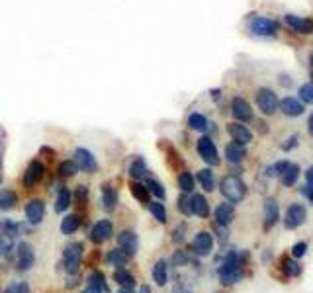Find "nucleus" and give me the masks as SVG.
I'll return each instance as SVG.
<instances>
[{
  "label": "nucleus",
  "instance_id": "c9c22d12",
  "mask_svg": "<svg viewBox=\"0 0 313 293\" xmlns=\"http://www.w3.org/2000/svg\"><path fill=\"white\" fill-rule=\"evenodd\" d=\"M147 174V164L143 159H135L131 164H129V176L133 178V180H141V178H145Z\"/></svg>",
  "mask_w": 313,
  "mask_h": 293
},
{
  "label": "nucleus",
  "instance_id": "b1692460",
  "mask_svg": "<svg viewBox=\"0 0 313 293\" xmlns=\"http://www.w3.org/2000/svg\"><path fill=\"white\" fill-rule=\"evenodd\" d=\"M82 225V219L78 215H67L65 219L61 221V233L63 234H73L80 229Z\"/></svg>",
  "mask_w": 313,
  "mask_h": 293
},
{
  "label": "nucleus",
  "instance_id": "9b49d317",
  "mask_svg": "<svg viewBox=\"0 0 313 293\" xmlns=\"http://www.w3.org/2000/svg\"><path fill=\"white\" fill-rule=\"evenodd\" d=\"M33 262H35V254H33L31 245L30 242H20V247H18V270L28 272V270H31Z\"/></svg>",
  "mask_w": 313,
  "mask_h": 293
},
{
  "label": "nucleus",
  "instance_id": "dca6fc26",
  "mask_svg": "<svg viewBox=\"0 0 313 293\" xmlns=\"http://www.w3.org/2000/svg\"><path fill=\"white\" fill-rule=\"evenodd\" d=\"M278 217H280V205L274 198H269L264 202V231H270L276 225Z\"/></svg>",
  "mask_w": 313,
  "mask_h": 293
},
{
  "label": "nucleus",
  "instance_id": "aec40b11",
  "mask_svg": "<svg viewBox=\"0 0 313 293\" xmlns=\"http://www.w3.org/2000/svg\"><path fill=\"white\" fill-rule=\"evenodd\" d=\"M233 219H235V207H233L231 202H225V204L215 207V223H217V225L229 227Z\"/></svg>",
  "mask_w": 313,
  "mask_h": 293
},
{
  "label": "nucleus",
  "instance_id": "f257e3e1",
  "mask_svg": "<svg viewBox=\"0 0 313 293\" xmlns=\"http://www.w3.org/2000/svg\"><path fill=\"white\" fill-rule=\"evenodd\" d=\"M247 254L243 252H237V250H231L227 252L225 260L219 264L217 268V274H219V279L223 285H231V283H237L241 276H243V262H245Z\"/></svg>",
  "mask_w": 313,
  "mask_h": 293
},
{
  "label": "nucleus",
  "instance_id": "8fccbe9b",
  "mask_svg": "<svg viewBox=\"0 0 313 293\" xmlns=\"http://www.w3.org/2000/svg\"><path fill=\"white\" fill-rule=\"evenodd\" d=\"M305 252H307V242H296L294 247H292V256L294 258H301V256H305Z\"/></svg>",
  "mask_w": 313,
  "mask_h": 293
},
{
  "label": "nucleus",
  "instance_id": "1a4fd4ad",
  "mask_svg": "<svg viewBox=\"0 0 313 293\" xmlns=\"http://www.w3.org/2000/svg\"><path fill=\"white\" fill-rule=\"evenodd\" d=\"M45 174V166L41 164L39 161H31L30 166L26 168V172H24V186L31 190V188H35L39 182H41V178Z\"/></svg>",
  "mask_w": 313,
  "mask_h": 293
},
{
  "label": "nucleus",
  "instance_id": "de8ad7c7",
  "mask_svg": "<svg viewBox=\"0 0 313 293\" xmlns=\"http://www.w3.org/2000/svg\"><path fill=\"white\" fill-rule=\"evenodd\" d=\"M4 293H30V285L26 281H14L4 289Z\"/></svg>",
  "mask_w": 313,
  "mask_h": 293
},
{
  "label": "nucleus",
  "instance_id": "a18cd8bd",
  "mask_svg": "<svg viewBox=\"0 0 313 293\" xmlns=\"http://www.w3.org/2000/svg\"><path fill=\"white\" fill-rule=\"evenodd\" d=\"M0 231L14 238L16 234L20 233V225H16V223H12V221H2V223H0Z\"/></svg>",
  "mask_w": 313,
  "mask_h": 293
},
{
  "label": "nucleus",
  "instance_id": "7ed1b4c3",
  "mask_svg": "<svg viewBox=\"0 0 313 293\" xmlns=\"http://www.w3.org/2000/svg\"><path fill=\"white\" fill-rule=\"evenodd\" d=\"M256 106L264 116H272L276 114V110H280V102L278 96L270 90V88H260L256 90Z\"/></svg>",
  "mask_w": 313,
  "mask_h": 293
},
{
  "label": "nucleus",
  "instance_id": "7c9ffc66",
  "mask_svg": "<svg viewBox=\"0 0 313 293\" xmlns=\"http://www.w3.org/2000/svg\"><path fill=\"white\" fill-rule=\"evenodd\" d=\"M188 125H190V129H194V131L204 133V131H208L211 123H209L202 114H190V117H188Z\"/></svg>",
  "mask_w": 313,
  "mask_h": 293
},
{
  "label": "nucleus",
  "instance_id": "c03bdc74",
  "mask_svg": "<svg viewBox=\"0 0 313 293\" xmlns=\"http://www.w3.org/2000/svg\"><path fill=\"white\" fill-rule=\"evenodd\" d=\"M288 166H290V162L288 161H278L274 162L272 166H270L269 170H266V174L269 176H282L286 170H288Z\"/></svg>",
  "mask_w": 313,
  "mask_h": 293
},
{
  "label": "nucleus",
  "instance_id": "72a5a7b5",
  "mask_svg": "<svg viewBox=\"0 0 313 293\" xmlns=\"http://www.w3.org/2000/svg\"><path fill=\"white\" fill-rule=\"evenodd\" d=\"M114 278L118 281L121 287H127V289H133L135 285V278L127 272V270H123V268H118L116 270V274H114Z\"/></svg>",
  "mask_w": 313,
  "mask_h": 293
},
{
  "label": "nucleus",
  "instance_id": "603ef678",
  "mask_svg": "<svg viewBox=\"0 0 313 293\" xmlns=\"http://www.w3.org/2000/svg\"><path fill=\"white\" fill-rule=\"evenodd\" d=\"M172 262H174V266H182V264L188 262V256H186L182 250H176L174 256H172Z\"/></svg>",
  "mask_w": 313,
  "mask_h": 293
},
{
  "label": "nucleus",
  "instance_id": "9d476101",
  "mask_svg": "<svg viewBox=\"0 0 313 293\" xmlns=\"http://www.w3.org/2000/svg\"><path fill=\"white\" fill-rule=\"evenodd\" d=\"M112 233H114L112 221L102 219L92 227V231H90V240H92L94 245H102V242H106V240L112 236Z\"/></svg>",
  "mask_w": 313,
  "mask_h": 293
},
{
  "label": "nucleus",
  "instance_id": "37998d69",
  "mask_svg": "<svg viewBox=\"0 0 313 293\" xmlns=\"http://www.w3.org/2000/svg\"><path fill=\"white\" fill-rule=\"evenodd\" d=\"M145 186L149 188V191H151V193H153V196H157L159 200H164L166 191H164V188H163V184H161V182H157V180H153V178H149Z\"/></svg>",
  "mask_w": 313,
  "mask_h": 293
},
{
  "label": "nucleus",
  "instance_id": "423d86ee",
  "mask_svg": "<svg viewBox=\"0 0 313 293\" xmlns=\"http://www.w3.org/2000/svg\"><path fill=\"white\" fill-rule=\"evenodd\" d=\"M307 217V211L301 204H292L286 209V215H284V227L288 231H294L303 225V221Z\"/></svg>",
  "mask_w": 313,
  "mask_h": 293
},
{
  "label": "nucleus",
  "instance_id": "bf43d9fd",
  "mask_svg": "<svg viewBox=\"0 0 313 293\" xmlns=\"http://www.w3.org/2000/svg\"><path fill=\"white\" fill-rule=\"evenodd\" d=\"M118 293H133V291H131V289H127V287H121Z\"/></svg>",
  "mask_w": 313,
  "mask_h": 293
},
{
  "label": "nucleus",
  "instance_id": "a878e982",
  "mask_svg": "<svg viewBox=\"0 0 313 293\" xmlns=\"http://www.w3.org/2000/svg\"><path fill=\"white\" fill-rule=\"evenodd\" d=\"M153 279L157 281V285H166V281H168V266L164 260H159V262L153 266Z\"/></svg>",
  "mask_w": 313,
  "mask_h": 293
},
{
  "label": "nucleus",
  "instance_id": "f8f14e48",
  "mask_svg": "<svg viewBox=\"0 0 313 293\" xmlns=\"http://www.w3.org/2000/svg\"><path fill=\"white\" fill-rule=\"evenodd\" d=\"M231 114L237 117L241 123H245V121H251L253 119V108H251V104L247 102L245 98H233V102H231Z\"/></svg>",
  "mask_w": 313,
  "mask_h": 293
},
{
  "label": "nucleus",
  "instance_id": "473e14b6",
  "mask_svg": "<svg viewBox=\"0 0 313 293\" xmlns=\"http://www.w3.org/2000/svg\"><path fill=\"white\" fill-rule=\"evenodd\" d=\"M69 205H71V191L69 188H61L57 193V200H55V211L63 213V211H67Z\"/></svg>",
  "mask_w": 313,
  "mask_h": 293
},
{
  "label": "nucleus",
  "instance_id": "0eeeda50",
  "mask_svg": "<svg viewBox=\"0 0 313 293\" xmlns=\"http://www.w3.org/2000/svg\"><path fill=\"white\" fill-rule=\"evenodd\" d=\"M196 149H198V155L208 162L209 166H217V164H219V153H217V149H215V143H213L209 137H200Z\"/></svg>",
  "mask_w": 313,
  "mask_h": 293
},
{
  "label": "nucleus",
  "instance_id": "3c124183",
  "mask_svg": "<svg viewBox=\"0 0 313 293\" xmlns=\"http://www.w3.org/2000/svg\"><path fill=\"white\" fill-rule=\"evenodd\" d=\"M298 141H299V137L298 135H290L288 139H286V143H282V151H292L294 146H298Z\"/></svg>",
  "mask_w": 313,
  "mask_h": 293
},
{
  "label": "nucleus",
  "instance_id": "f03ea898",
  "mask_svg": "<svg viewBox=\"0 0 313 293\" xmlns=\"http://www.w3.org/2000/svg\"><path fill=\"white\" fill-rule=\"evenodd\" d=\"M219 190H221V193H223V198L227 202L239 204V202H243V198L247 193V186H245V182L237 174H229L221 180Z\"/></svg>",
  "mask_w": 313,
  "mask_h": 293
},
{
  "label": "nucleus",
  "instance_id": "a211bd4d",
  "mask_svg": "<svg viewBox=\"0 0 313 293\" xmlns=\"http://www.w3.org/2000/svg\"><path fill=\"white\" fill-rule=\"evenodd\" d=\"M247 145H241L237 141H231L229 145L225 146V159L229 164H241L247 157Z\"/></svg>",
  "mask_w": 313,
  "mask_h": 293
},
{
  "label": "nucleus",
  "instance_id": "09e8293b",
  "mask_svg": "<svg viewBox=\"0 0 313 293\" xmlns=\"http://www.w3.org/2000/svg\"><path fill=\"white\" fill-rule=\"evenodd\" d=\"M186 229H188V227H186V223H180L178 227L174 229V233H172V240H174L176 245H180V242L186 238Z\"/></svg>",
  "mask_w": 313,
  "mask_h": 293
},
{
  "label": "nucleus",
  "instance_id": "5fc2aeb1",
  "mask_svg": "<svg viewBox=\"0 0 313 293\" xmlns=\"http://www.w3.org/2000/svg\"><path fill=\"white\" fill-rule=\"evenodd\" d=\"M307 125H309V127H307V129H309V133L313 135V114L309 116V121H307Z\"/></svg>",
  "mask_w": 313,
  "mask_h": 293
},
{
  "label": "nucleus",
  "instance_id": "a19ab883",
  "mask_svg": "<svg viewBox=\"0 0 313 293\" xmlns=\"http://www.w3.org/2000/svg\"><path fill=\"white\" fill-rule=\"evenodd\" d=\"M299 100L305 104H313V78L307 82V84H303V86L299 88Z\"/></svg>",
  "mask_w": 313,
  "mask_h": 293
},
{
  "label": "nucleus",
  "instance_id": "58836bf2",
  "mask_svg": "<svg viewBox=\"0 0 313 293\" xmlns=\"http://www.w3.org/2000/svg\"><path fill=\"white\" fill-rule=\"evenodd\" d=\"M12 249H14V238H12V236H8V234L0 233V258L10 256Z\"/></svg>",
  "mask_w": 313,
  "mask_h": 293
},
{
  "label": "nucleus",
  "instance_id": "412c9836",
  "mask_svg": "<svg viewBox=\"0 0 313 293\" xmlns=\"http://www.w3.org/2000/svg\"><path fill=\"white\" fill-rule=\"evenodd\" d=\"M280 112L288 117H299L305 112V108H303V104L299 102V100L288 96V98H284L282 102H280Z\"/></svg>",
  "mask_w": 313,
  "mask_h": 293
},
{
  "label": "nucleus",
  "instance_id": "bb28decb",
  "mask_svg": "<svg viewBox=\"0 0 313 293\" xmlns=\"http://www.w3.org/2000/svg\"><path fill=\"white\" fill-rule=\"evenodd\" d=\"M282 272L286 278H298L301 274V268L296 260H292V256H284L282 258Z\"/></svg>",
  "mask_w": 313,
  "mask_h": 293
},
{
  "label": "nucleus",
  "instance_id": "393cba45",
  "mask_svg": "<svg viewBox=\"0 0 313 293\" xmlns=\"http://www.w3.org/2000/svg\"><path fill=\"white\" fill-rule=\"evenodd\" d=\"M102 204H104L106 211H114L118 205V191L112 186H104L102 188Z\"/></svg>",
  "mask_w": 313,
  "mask_h": 293
},
{
  "label": "nucleus",
  "instance_id": "f3484780",
  "mask_svg": "<svg viewBox=\"0 0 313 293\" xmlns=\"http://www.w3.org/2000/svg\"><path fill=\"white\" fill-rule=\"evenodd\" d=\"M213 247V236L209 233H198L192 240V250L198 256H208Z\"/></svg>",
  "mask_w": 313,
  "mask_h": 293
},
{
  "label": "nucleus",
  "instance_id": "2eb2a0df",
  "mask_svg": "<svg viewBox=\"0 0 313 293\" xmlns=\"http://www.w3.org/2000/svg\"><path fill=\"white\" fill-rule=\"evenodd\" d=\"M227 131L233 137V141H237L241 145H249L253 141V133H251V129L245 123H229Z\"/></svg>",
  "mask_w": 313,
  "mask_h": 293
},
{
  "label": "nucleus",
  "instance_id": "49530a36",
  "mask_svg": "<svg viewBox=\"0 0 313 293\" xmlns=\"http://www.w3.org/2000/svg\"><path fill=\"white\" fill-rule=\"evenodd\" d=\"M178 209L184 215H192V198H188L186 193H182L178 198Z\"/></svg>",
  "mask_w": 313,
  "mask_h": 293
},
{
  "label": "nucleus",
  "instance_id": "2f4dec72",
  "mask_svg": "<svg viewBox=\"0 0 313 293\" xmlns=\"http://www.w3.org/2000/svg\"><path fill=\"white\" fill-rule=\"evenodd\" d=\"M198 182L202 184V188L206 191L215 190V178H213V172L209 168H204V170L198 172Z\"/></svg>",
  "mask_w": 313,
  "mask_h": 293
},
{
  "label": "nucleus",
  "instance_id": "ddd939ff",
  "mask_svg": "<svg viewBox=\"0 0 313 293\" xmlns=\"http://www.w3.org/2000/svg\"><path fill=\"white\" fill-rule=\"evenodd\" d=\"M118 247L129 258L131 256H135L137 254V249H139V238H137V234L133 233V231H123V233L118 234Z\"/></svg>",
  "mask_w": 313,
  "mask_h": 293
},
{
  "label": "nucleus",
  "instance_id": "4d7b16f0",
  "mask_svg": "<svg viewBox=\"0 0 313 293\" xmlns=\"http://www.w3.org/2000/svg\"><path fill=\"white\" fill-rule=\"evenodd\" d=\"M211 98L217 100V98H219V90H211Z\"/></svg>",
  "mask_w": 313,
  "mask_h": 293
},
{
  "label": "nucleus",
  "instance_id": "4468645a",
  "mask_svg": "<svg viewBox=\"0 0 313 293\" xmlns=\"http://www.w3.org/2000/svg\"><path fill=\"white\" fill-rule=\"evenodd\" d=\"M284 22L288 28H292L298 33H305V35H311L313 33V20H305V18H299L294 14H286L284 16Z\"/></svg>",
  "mask_w": 313,
  "mask_h": 293
},
{
  "label": "nucleus",
  "instance_id": "f704fd0d",
  "mask_svg": "<svg viewBox=\"0 0 313 293\" xmlns=\"http://www.w3.org/2000/svg\"><path fill=\"white\" fill-rule=\"evenodd\" d=\"M18 202V196L12 190H2L0 191V211H8L12 209Z\"/></svg>",
  "mask_w": 313,
  "mask_h": 293
},
{
  "label": "nucleus",
  "instance_id": "4be33fe9",
  "mask_svg": "<svg viewBox=\"0 0 313 293\" xmlns=\"http://www.w3.org/2000/svg\"><path fill=\"white\" fill-rule=\"evenodd\" d=\"M104 291H108L106 281H104V274L98 272V270H94L88 278V287L82 293H104Z\"/></svg>",
  "mask_w": 313,
  "mask_h": 293
},
{
  "label": "nucleus",
  "instance_id": "13d9d810",
  "mask_svg": "<svg viewBox=\"0 0 313 293\" xmlns=\"http://www.w3.org/2000/svg\"><path fill=\"white\" fill-rule=\"evenodd\" d=\"M309 69H311V76H313V51H311V57H309Z\"/></svg>",
  "mask_w": 313,
  "mask_h": 293
},
{
  "label": "nucleus",
  "instance_id": "5701e85b",
  "mask_svg": "<svg viewBox=\"0 0 313 293\" xmlns=\"http://www.w3.org/2000/svg\"><path fill=\"white\" fill-rule=\"evenodd\" d=\"M192 213L202 217V219L209 217V204L204 196H194L192 198Z\"/></svg>",
  "mask_w": 313,
  "mask_h": 293
},
{
  "label": "nucleus",
  "instance_id": "79ce46f5",
  "mask_svg": "<svg viewBox=\"0 0 313 293\" xmlns=\"http://www.w3.org/2000/svg\"><path fill=\"white\" fill-rule=\"evenodd\" d=\"M301 193H303L309 202H313V166H309L307 172H305V188L301 190Z\"/></svg>",
  "mask_w": 313,
  "mask_h": 293
},
{
  "label": "nucleus",
  "instance_id": "c85d7f7f",
  "mask_svg": "<svg viewBox=\"0 0 313 293\" xmlns=\"http://www.w3.org/2000/svg\"><path fill=\"white\" fill-rule=\"evenodd\" d=\"M131 193H133V198L137 200V202H141L143 205H149V196H151V191L147 186H143V184H139V182H133L131 186Z\"/></svg>",
  "mask_w": 313,
  "mask_h": 293
},
{
  "label": "nucleus",
  "instance_id": "6ab92c4d",
  "mask_svg": "<svg viewBox=\"0 0 313 293\" xmlns=\"http://www.w3.org/2000/svg\"><path fill=\"white\" fill-rule=\"evenodd\" d=\"M26 217L31 225H39L45 217V204L41 200H31L30 204L26 205Z\"/></svg>",
  "mask_w": 313,
  "mask_h": 293
},
{
  "label": "nucleus",
  "instance_id": "6e6552de",
  "mask_svg": "<svg viewBox=\"0 0 313 293\" xmlns=\"http://www.w3.org/2000/svg\"><path fill=\"white\" fill-rule=\"evenodd\" d=\"M75 162L78 164V170H82L86 174L96 172V168H98V162L94 159V155L90 153L88 149H82V146H78L75 151Z\"/></svg>",
  "mask_w": 313,
  "mask_h": 293
},
{
  "label": "nucleus",
  "instance_id": "39448f33",
  "mask_svg": "<svg viewBox=\"0 0 313 293\" xmlns=\"http://www.w3.org/2000/svg\"><path fill=\"white\" fill-rule=\"evenodd\" d=\"M251 31L260 37H274L278 33V22L264 18V16H254L251 20Z\"/></svg>",
  "mask_w": 313,
  "mask_h": 293
},
{
  "label": "nucleus",
  "instance_id": "20e7f679",
  "mask_svg": "<svg viewBox=\"0 0 313 293\" xmlns=\"http://www.w3.org/2000/svg\"><path fill=\"white\" fill-rule=\"evenodd\" d=\"M82 245L80 242H71L65 247V270L67 274H76L78 272V266H80V260H82Z\"/></svg>",
  "mask_w": 313,
  "mask_h": 293
},
{
  "label": "nucleus",
  "instance_id": "c756f323",
  "mask_svg": "<svg viewBox=\"0 0 313 293\" xmlns=\"http://www.w3.org/2000/svg\"><path fill=\"white\" fill-rule=\"evenodd\" d=\"M298 178H299V166L298 164H292V162H290L288 170L280 176V180H282V184L286 188H292V186L298 182Z\"/></svg>",
  "mask_w": 313,
  "mask_h": 293
},
{
  "label": "nucleus",
  "instance_id": "864d4df0",
  "mask_svg": "<svg viewBox=\"0 0 313 293\" xmlns=\"http://www.w3.org/2000/svg\"><path fill=\"white\" fill-rule=\"evenodd\" d=\"M76 200H78L80 204H86V200H88V188H86V186H78V190H76Z\"/></svg>",
  "mask_w": 313,
  "mask_h": 293
},
{
  "label": "nucleus",
  "instance_id": "4c0bfd02",
  "mask_svg": "<svg viewBox=\"0 0 313 293\" xmlns=\"http://www.w3.org/2000/svg\"><path fill=\"white\" fill-rule=\"evenodd\" d=\"M178 186L180 190L184 191V193H190V191H194V176L190 174V172H180L178 176Z\"/></svg>",
  "mask_w": 313,
  "mask_h": 293
},
{
  "label": "nucleus",
  "instance_id": "ea45409f",
  "mask_svg": "<svg viewBox=\"0 0 313 293\" xmlns=\"http://www.w3.org/2000/svg\"><path fill=\"white\" fill-rule=\"evenodd\" d=\"M149 211L153 213V217L159 221V223H166V209L161 202H151L149 204Z\"/></svg>",
  "mask_w": 313,
  "mask_h": 293
},
{
  "label": "nucleus",
  "instance_id": "6e6d98bb",
  "mask_svg": "<svg viewBox=\"0 0 313 293\" xmlns=\"http://www.w3.org/2000/svg\"><path fill=\"white\" fill-rule=\"evenodd\" d=\"M139 293H151V287L149 285H143V287L139 289Z\"/></svg>",
  "mask_w": 313,
  "mask_h": 293
},
{
  "label": "nucleus",
  "instance_id": "e433bc0d",
  "mask_svg": "<svg viewBox=\"0 0 313 293\" xmlns=\"http://www.w3.org/2000/svg\"><path fill=\"white\" fill-rule=\"evenodd\" d=\"M57 172H59L61 178H73L78 172V164L75 161H63L57 168Z\"/></svg>",
  "mask_w": 313,
  "mask_h": 293
},
{
  "label": "nucleus",
  "instance_id": "cd10ccee",
  "mask_svg": "<svg viewBox=\"0 0 313 293\" xmlns=\"http://www.w3.org/2000/svg\"><path fill=\"white\" fill-rule=\"evenodd\" d=\"M129 260V256L123 252V250L119 249H114V250H110L108 252V256H106V262L110 264V266H116V268H121L123 264Z\"/></svg>",
  "mask_w": 313,
  "mask_h": 293
}]
</instances>
